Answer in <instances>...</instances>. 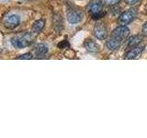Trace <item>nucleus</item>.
I'll return each instance as SVG.
<instances>
[{
    "mask_svg": "<svg viewBox=\"0 0 147 138\" xmlns=\"http://www.w3.org/2000/svg\"><path fill=\"white\" fill-rule=\"evenodd\" d=\"M129 35H130V29L126 25H119L111 32V37L121 41L127 39Z\"/></svg>",
    "mask_w": 147,
    "mask_h": 138,
    "instance_id": "obj_4",
    "label": "nucleus"
},
{
    "mask_svg": "<svg viewBox=\"0 0 147 138\" xmlns=\"http://www.w3.org/2000/svg\"><path fill=\"white\" fill-rule=\"evenodd\" d=\"M145 48L144 45H138L135 46V47H131L130 48V50L125 53L124 55V59H127V60H131V59H135L137 58L139 55L144 52V50Z\"/></svg>",
    "mask_w": 147,
    "mask_h": 138,
    "instance_id": "obj_7",
    "label": "nucleus"
},
{
    "mask_svg": "<svg viewBox=\"0 0 147 138\" xmlns=\"http://www.w3.org/2000/svg\"><path fill=\"white\" fill-rule=\"evenodd\" d=\"M48 46L44 44V43H39L37 44L35 47L33 48V50H32V52H33L35 54L34 58L36 59H42L45 57V55L47 54L48 53Z\"/></svg>",
    "mask_w": 147,
    "mask_h": 138,
    "instance_id": "obj_8",
    "label": "nucleus"
},
{
    "mask_svg": "<svg viewBox=\"0 0 147 138\" xmlns=\"http://www.w3.org/2000/svg\"><path fill=\"white\" fill-rule=\"evenodd\" d=\"M141 1L142 0H124V2H125L127 5H129V6H133V5H135Z\"/></svg>",
    "mask_w": 147,
    "mask_h": 138,
    "instance_id": "obj_20",
    "label": "nucleus"
},
{
    "mask_svg": "<svg viewBox=\"0 0 147 138\" xmlns=\"http://www.w3.org/2000/svg\"><path fill=\"white\" fill-rule=\"evenodd\" d=\"M2 1H3V2H6V1H7V0H2Z\"/></svg>",
    "mask_w": 147,
    "mask_h": 138,
    "instance_id": "obj_22",
    "label": "nucleus"
},
{
    "mask_svg": "<svg viewBox=\"0 0 147 138\" xmlns=\"http://www.w3.org/2000/svg\"><path fill=\"white\" fill-rule=\"evenodd\" d=\"M84 47L86 52L90 53H98L99 51V45L92 39H86L84 43Z\"/></svg>",
    "mask_w": 147,
    "mask_h": 138,
    "instance_id": "obj_10",
    "label": "nucleus"
},
{
    "mask_svg": "<svg viewBox=\"0 0 147 138\" xmlns=\"http://www.w3.org/2000/svg\"><path fill=\"white\" fill-rule=\"evenodd\" d=\"M142 37L141 35H134L128 40L127 46L129 48L135 47V46L140 45L142 43Z\"/></svg>",
    "mask_w": 147,
    "mask_h": 138,
    "instance_id": "obj_14",
    "label": "nucleus"
},
{
    "mask_svg": "<svg viewBox=\"0 0 147 138\" xmlns=\"http://www.w3.org/2000/svg\"><path fill=\"white\" fill-rule=\"evenodd\" d=\"M32 58H34L33 53H23V54L20 55V56L16 57V59H18V60H30Z\"/></svg>",
    "mask_w": 147,
    "mask_h": 138,
    "instance_id": "obj_15",
    "label": "nucleus"
},
{
    "mask_svg": "<svg viewBox=\"0 0 147 138\" xmlns=\"http://www.w3.org/2000/svg\"><path fill=\"white\" fill-rule=\"evenodd\" d=\"M103 7H104V3L101 0H92L88 4V6H87V9H88L91 16L104 11Z\"/></svg>",
    "mask_w": 147,
    "mask_h": 138,
    "instance_id": "obj_6",
    "label": "nucleus"
},
{
    "mask_svg": "<svg viewBox=\"0 0 147 138\" xmlns=\"http://www.w3.org/2000/svg\"><path fill=\"white\" fill-rule=\"evenodd\" d=\"M121 1V0H103V3L105 5H107V6L112 7V6H115V5L119 4Z\"/></svg>",
    "mask_w": 147,
    "mask_h": 138,
    "instance_id": "obj_16",
    "label": "nucleus"
},
{
    "mask_svg": "<svg viewBox=\"0 0 147 138\" xmlns=\"http://www.w3.org/2000/svg\"><path fill=\"white\" fill-rule=\"evenodd\" d=\"M35 35L36 34H34L32 31L31 32H29V31L20 32V33H18L15 36L12 37L10 40V43L14 48H17V49L26 48L34 41Z\"/></svg>",
    "mask_w": 147,
    "mask_h": 138,
    "instance_id": "obj_1",
    "label": "nucleus"
},
{
    "mask_svg": "<svg viewBox=\"0 0 147 138\" xmlns=\"http://www.w3.org/2000/svg\"><path fill=\"white\" fill-rule=\"evenodd\" d=\"M137 9L135 7H131L128 10L122 12L118 18V22L121 25H128L135 20L137 16Z\"/></svg>",
    "mask_w": 147,
    "mask_h": 138,
    "instance_id": "obj_2",
    "label": "nucleus"
},
{
    "mask_svg": "<svg viewBox=\"0 0 147 138\" xmlns=\"http://www.w3.org/2000/svg\"><path fill=\"white\" fill-rule=\"evenodd\" d=\"M112 9H111V12L113 15H119V13L121 12V7H117V5H115V6H112Z\"/></svg>",
    "mask_w": 147,
    "mask_h": 138,
    "instance_id": "obj_19",
    "label": "nucleus"
},
{
    "mask_svg": "<svg viewBox=\"0 0 147 138\" xmlns=\"http://www.w3.org/2000/svg\"><path fill=\"white\" fill-rule=\"evenodd\" d=\"M106 15V12L105 11H102L100 13H98V14H95V15H92V18L95 20H100V18H104Z\"/></svg>",
    "mask_w": 147,
    "mask_h": 138,
    "instance_id": "obj_17",
    "label": "nucleus"
},
{
    "mask_svg": "<svg viewBox=\"0 0 147 138\" xmlns=\"http://www.w3.org/2000/svg\"><path fill=\"white\" fill-rule=\"evenodd\" d=\"M66 17H67V20L70 24H77V23H79L83 20L84 13L76 7H71L67 9Z\"/></svg>",
    "mask_w": 147,
    "mask_h": 138,
    "instance_id": "obj_3",
    "label": "nucleus"
},
{
    "mask_svg": "<svg viewBox=\"0 0 147 138\" xmlns=\"http://www.w3.org/2000/svg\"><path fill=\"white\" fill-rule=\"evenodd\" d=\"M70 46V44H69V43L66 41V40H64L63 41H61V43H58V47L59 48H67Z\"/></svg>",
    "mask_w": 147,
    "mask_h": 138,
    "instance_id": "obj_18",
    "label": "nucleus"
},
{
    "mask_svg": "<svg viewBox=\"0 0 147 138\" xmlns=\"http://www.w3.org/2000/svg\"><path fill=\"white\" fill-rule=\"evenodd\" d=\"M121 41H119L117 39L113 38V37H110V38L106 41V47L109 51H116L119 49V47L121 46Z\"/></svg>",
    "mask_w": 147,
    "mask_h": 138,
    "instance_id": "obj_12",
    "label": "nucleus"
},
{
    "mask_svg": "<svg viewBox=\"0 0 147 138\" xmlns=\"http://www.w3.org/2000/svg\"><path fill=\"white\" fill-rule=\"evenodd\" d=\"M53 28L54 30L60 32L63 28V18L61 17V15L58 13L53 14Z\"/></svg>",
    "mask_w": 147,
    "mask_h": 138,
    "instance_id": "obj_11",
    "label": "nucleus"
},
{
    "mask_svg": "<svg viewBox=\"0 0 147 138\" xmlns=\"http://www.w3.org/2000/svg\"><path fill=\"white\" fill-rule=\"evenodd\" d=\"M94 35L98 40H105L108 37V30L103 24H98L94 27Z\"/></svg>",
    "mask_w": 147,
    "mask_h": 138,
    "instance_id": "obj_9",
    "label": "nucleus"
},
{
    "mask_svg": "<svg viewBox=\"0 0 147 138\" xmlns=\"http://www.w3.org/2000/svg\"><path fill=\"white\" fill-rule=\"evenodd\" d=\"M44 27H45V20L43 18H40V20H36L33 23V25H32V28H31V31L33 32L34 34H38L39 32L42 31Z\"/></svg>",
    "mask_w": 147,
    "mask_h": 138,
    "instance_id": "obj_13",
    "label": "nucleus"
},
{
    "mask_svg": "<svg viewBox=\"0 0 147 138\" xmlns=\"http://www.w3.org/2000/svg\"><path fill=\"white\" fill-rule=\"evenodd\" d=\"M142 33L144 36H147V22L142 28Z\"/></svg>",
    "mask_w": 147,
    "mask_h": 138,
    "instance_id": "obj_21",
    "label": "nucleus"
},
{
    "mask_svg": "<svg viewBox=\"0 0 147 138\" xmlns=\"http://www.w3.org/2000/svg\"><path fill=\"white\" fill-rule=\"evenodd\" d=\"M20 23V18L16 14H10L7 17L4 18L3 20V25L5 28L8 30H13L17 28Z\"/></svg>",
    "mask_w": 147,
    "mask_h": 138,
    "instance_id": "obj_5",
    "label": "nucleus"
}]
</instances>
